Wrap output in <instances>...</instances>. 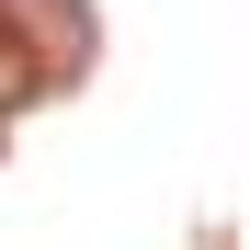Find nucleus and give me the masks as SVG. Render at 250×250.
<instances>
[{"label":"nucleus","mask_w":250,"mask_h":250,"mask_svg":"<svg viewBox=\"0 0 250 250\" xmlns=\"http://www.w3.org/2000/svg\"><path fill=\"white\" fill-rule=\"evenodd\" d=\"M34 91H46V57H34V46H23V34H12V23H0V114H23Z\"/></svg>","instance_id":"f257e3e1"}]
</instances>
